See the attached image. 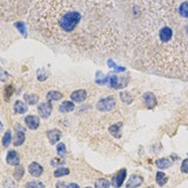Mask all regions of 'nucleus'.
Returning a JSON list of instances; mask_svg holds the SVG:
<instances>
[{
    "label": "nucleus",
    "mask_w": 188,
    "mask_h": 188,
    "mask_svg": "<svg viewBox=\"0 0 188 188\" xmlns=\"http://www.w3.org/2000/svg\"><path fill=\"white\" fill-rule=\"evenodd\" d=\"M25 141V129L20 126H15V138H14V146H21Z\"/></svg>",
    "instance_id": "0eeeda50"
},
{
    "label": "nucleus",
    "mask_w": 188,
    "mask_h": 188,
    "mask_svg": "<svg viewBox=\"0 0 188 188\" xmlns=\"http://www.w3.org/2000/svg\"><path fill=\"white\" fill-rule=\"evenodd\" d=\"M38 79H39L40 81H44V80H46V79H47L46 72H45L44 70H38Z\"/></svg>",
    "instance_id": "c756f323"
},
{
    "label": "nucleus",
    "mask_w": 188,
    "mask_h": 188,
    "mask_svg": "<svg viewBox=\"0 0 188 188\" xmlns=\"http://www.w3.org/2000/svg\"><path fill=\"white\" fill-rule=\"evenodd\" d=\"M8 78V73L5 72L2 68H0V81H6Z\"/></svg>",
    "instance_id": "7c9ffc66"
},
{
    "label": "nucleus",
    "mask_w": 188,
    "mask_h": 188,
    "mask_svg": "<svg viewBox=\"0 0 188 188\" xmlns=\"http://www.w3.org/2000/svg\"><path fill=\"white\" fill-rule=\"evenodd\" d=\"M126 83H127V78H119L118 75H114V74H112L109 76V85H111V87L113 88H121V87H125L126 86Z\"/></svg>",
    "instance_id": "423d86ee"
},
{
    "label": "nucleus",
    "mask_w": 188,
    "mask_h": 188,
    "mask_svg": "<svg viewBox=\"0 0 188 188\" xmlns=\"http://www.w3.org/2000/svg\"><path fill=\"white\" fill-rule=\"evenodd\" d=\"M1 130H2V123L0 122V132H1Z\"/></svg>",
    "instance_id": "c9c22d12"
},
{
    "label": "nucleus",
    "mask_w": 188,
    "mask_h": 188,
    "mask_svg": "<svg viewBox=\"0 0 188 188\" xmlns=\"http://www.w3.org/2000/svg\"><path fill=\"white\" fill-rule=\"evenodd\" d=\"M181 169H182V172H185V173H188V159H186V160L182 162Z\"/></svg>",
    "instance_id": "473e14b6"
},
{
    "label": "nucleus",
    "mask_w": 188,
    "mask_h": 188,
    "mask_svg": "<svg viewBox=\"0 0 188 188\" xmlns=\"http://www.w3.org/2000/svg\"><path fill=\"white\" fill-rule=\"evenodd\" d=\"M86 188H92V187H86Z\"/></svg>",
    "instance_id": "e433bc0d"
},
{
    "label": "nucleus",
    "mask_w": 188,
    "mask_h": 188,
    "mask_svg": "<svg viewBox=\"0 0 188 188\" xmlns=\"http://www.w3.org/2000/svg\"><path fill=\"white\" fill-rule=\"evenodd\" d=\"M120 98H121V100H122L125 104H127V105L133 101V96H132V95H129L128 93H121L120 94Z\"/></svg>",
    "instance_id": "bb28decb"
},
{
    "label": "nucleus",
    "mask_w": 188,
    "mask_h": 188,
    "mask_svg": "<svg viewBox=\"0 0 188 188\" xmlns=\"http://www.w3.org/2000/svg\"><path fill=\"white\" fill-rule=\"evenodd\" d=\"M109 133H111L114 138H120L121 136V133H120V125H113L109 127Z\"/></svg>",
    "instance_id": "412c9836"
},
{
    "label": "nucleus",
    "mask_w": 188,
    "mask_h": 188,
    "mask_svg": "<svg viewBox=\"0 0 188 188\" xmlns=\"http://www.w3.org/2000/svg\"><path fill=\"white\" fill-rule=\"evenodd\" d=\"M12 140V134L10 130H7L5 134H4V138H2V146L4 147H8L10 143H11Z\"/></svg>",
    "instance_id": "b1692460"
},
{
    "label": "nucleus",
    "mask_w": 188,
    "mask_h": 188,
    "mask_svg": "<svg viewBox=\"0 0 188 188\" xmlns=\"http://www.w3.org/2000/svg\"><path fill=\"white\" fill-rule=\"evenodd\" d=\"M142 183V177L138 175H132L128 179L127 182V188H136Z\"/></svg>",
    "instance_id": "ddd939ff"
},
{
    "label": "nucleus",
    "mask_w": 188,
    "mask_h": 188,
    "mask_svg": "<svg viewBox=\"0 0 188 188\" xmlns=\"http://www.w3.org/2000/svg\"><path fill=\"white\" fill-rule=\"evenodd\" d=\"M52 104L49 102V101H47V102H42L40 105L38 106V112H39V115H40L42 119H47V118L51 115V113H52Z\"/></svg>",
    "instance_id": "20e7f679"
},
{
    "label": "nucleus",
    "mask_w": 188,
    "mask_h": 188,
    "mask_svg": "<svg viewBox=\"0 0 188 188\" xmlns=\"http://www.w3.org/2000/svg\"><path fill=\"white\" fill-rule=\"evenodd\" d=\"M55 187H57V188H67V185H66L65 182L59 181V182H57V185H55Z\"/></svg>",
    "instance_id": "72a5a7b5"
},
{
    "label": "nucleus",
    "mask_w": 188,
    "mask_h": 188,
    "mask_svg": "<svg viewBox=\"0 0 188 188\" xmlns=\"http://www.w3.org/2000/svg\"><path fill=\"white\" fill-rule=\"evenodd\" d=\"M25 188H45V185L40 181H31L25 185Z\"/></svg>",
    "instance_id": "5701e85b"
},
{
    "label": "nucleus",
    "mask_w": 188,
    "mask_h": 188,
    "mask_svg": "<svg viewBox=\"0 0 188 188\" xmlns=\"http://www.w3.org/2000/svg\"><path fill=\"white\" fill-rule=\"evenodd\" d=\"M25 122H26V125H27V127L29 129H36L39 127V125H40V120L35 115H27L25 118Z\"/></svg>",
    "instance_id": "1a4fd4ad"
},
{
    "label": "nucleus",
    "mask_w": 188,
    "mask_h": 188,
    "mask_svg": "<svg viewBox=\"0 0 188 188\" xmlns=\"http://www.w3.org/2000/svg\"><path fill=\"white\" fill-rule=\"evenodd\" d=\"M94 188H109V181L107 179H98L95 181Z\"/></svg>",
    "instance_id": "6ab92c4d"
},
{
    "label": "nucleus",
    "mask_w": 188,
    "mask_h": 188,
    "mask_svg": "<svg viewBox=\"0 0 188 188\" xmlns=\"http://www.w3.org/2000/svg\"><path fill=\"white\" fill-rule=\"evenodd\" d=\"M68 174H70V169H68V168H65V167H60V168L55 169V172H54V176H55V177L68 175Z\"/></svg>",
    "instance_id": "4be33fe9"
},
{
    "label": "nucleus",
    "mask_w": 188,
    "mask_h": 188,
    "mask_svg": "<svg viewBox=\"0 0 188 188\" xmlns=\"http://www.w3.org/2000/svg\"><path fill=\"white\" fill-rule=\"evenodd\" d=\"M15 27H17L20 32H21V34L24 36H27V32H26V27H25V24L23 21H19V23H15Z\"/></svg>",
    "instance_id": "cd10ccee"
},
{
    "label": "nucleus",
    "mask_w": 188,
    "mask_h": 188,
    "mask_svg": "<svg viewBox=\"0 0 188 188\" xmlns=\"http://www.w3.org/2000/svg\"><path fill=\"white\" fill-rule=\"evenodd\" d=\"M87 98V92L83 89H78L70 94V99L74 102H83Z\"/></svg>",
    "instance_id": "6e6552de"
},
{
    "label": "nucleus",
    "mask_w": 188,
    "mask_h": 188,
    "mask_svg": "<svg viewBox=\"0 0 188 188\" xmlns=\"http://www.w3.org/2000/svg\"><path fill=\"white\" fill-rule=\"evenodd\" d=\"M26 111H27L26 104H24L23 101H20V100L15 101V104H14V112L17 114H24V113H26Z\"/></svg>",
    "instance_id": "2eb2a0df"
},
{
    "label": "nucleus",
    "mask_w": 188,
    "mask_h": 188,
    "mask_svg": "<svg viewBox=\"0 0 188 188\" xmlns=\"http://www.w3.org/2000/svg\"><path fill=\"white\" fill-rule=\"evenodd\" d=\"M67 188H80V187L76 183H70V185H67Z\"/></svg>",
    "instance_id": "f704fd0d"
},
{
    "label": "nucleus",
    "mask_w": 188,
    "mask_h": 188,
    "mask_svg": "<svg viewBox=\"0 0 188 188\" xmlns=\"http://www.w3.org/2000/svg\"><path fill=\"white\" fill-rule=\"evenodd\" d=\"M115 104H117L115 99L113 96H108V98H104V99L100 100L96 104V108L100 112H108L112 111L115 107Z\"/></svg>",
    "instance_id": "7ed1b4c3"
},
{
    "label": "nucleus",
    "mask_w": 188,
    "mask_h": 188,
    "mask_svg": "<svg viewBox=\"0 0 188 188\" xmlns=\"http://www.w3.org/2000/svg\"><path fill=\"white\" fill-rule=\"evenodd\" d=\"M156 181H158V183L160 186H164V183H166V181H167V177H166V175H164V173L159 172L158 174H156Z\"/></svg>",
    "instance_id": "a878e982"
},
{
    "label": "nucleus",
    "mask_w": 188,
    "mask_h": 188,
    "mask_svg": "<svg viewBox=\"0 0 188 188\" xmlns=\"http://www.w3.org/2000/svg\"><path fill=\"white\" fill-rule=\"evenodd\" d=\"M7 164H11V166H18L19 162H20V156L15 151H10L8 154H7Z\"/></svg>",
    "instance_id": "9b49d317"
},
{
    "label": "nucleus",
    "mask_w": 188,
    "mask_h": 188,
    "mask_svg": "<svg viewBox=\"0 0 188 188\" xmlns=\"http://www.w3.org/2000/svg\"><path fill=\"white\" fill-rule=\"evenodd\" d=\"M46 98L48 101H52V100L57 101V100H60L62 98V94L60 93V92H58V91H51V92L47 93Z\"/></svg>",
    "instance_id": "f3484780"
},
{
    "label": "nucleus",
    "mask_w": 188,
    "mask_h": 188,
    "mask_svg": "<svg viewBox=\"0 0 188 188\" xmlns=\"http://www.w3.org/2000/svg\"><path fill=\"white\" fill-rule=\"evenodd\" d=\"M143 100H145V102H146L147 107H153V106L155 105V102H156L155 96H154L152 93H145Z\"/></svg>",
    "instance_id": "dca6fc26"
},
{
    "label": "nucleus",
    "mask_w": 188,
    "mask_h": 188,
    "mask_svg": "<svg viewBox=\"0 0 188 188\" xmlns=\"http://www.w3.org/2000/svg\"><path fill=\"white\" fill-rule=\"evenodd\" d=\"M74 108H75V106H74V104L72 101H64L60 105V107H59V111L61 112V113H70Z\"/></svg>",
    "instance_id": "4468645a"
},
{
    "label": "nucleus",
    "mask_w": 188,
    "mask_h": 188,
    "mask_svg": "<svg viewBox=\"0 0 188 188\" xmlns=\"http://www.w3.org/2000/svg\"><path fill=\"white\" fill-rule=\"evenodd\" d=\"M57 151H58V154L60 156H64L65 154H66V146H65L62 142H61V143H58Z\"/></svg>",
    "instance_id": "c85d7f7f"
},
{
    "label": "nucleus",
    "mask_w": 188,
    "mask_h": 188,
    "mask_svg": "<svg viewBox=\"0 0 188 188\" xmlns=\"http://www.w3.org/2000/svg\"><path fill=\"white\" fill-rule=\"evenodd\" d=\"M125 179H126V169L122 168V169L119 170V173L112 179V186L114 188H120L122 186Z\"/></svg>",
    "instance_id": "39448f33"
},
{
    "label": "nucleus",
    "mask_w": 188,
    "mask_h": 188,
    "mask_svg": "<svg viewBox=\"0 0 188 188\" xmlns=\"http://www.w3.org/2000/svg\"><path fill=\"white\" fill-rule=\"evenodd\" d=\"M35 12L44 34L83 52L106 54L121 46L114 0H39Z\"/></svg>",
    "instance_id": "f03ea898"
},
{
    "label": "nucleus",
    "mask_w": 188,
    "mask_h": 188,
    "mask_svg": "<svg viewBox=\"0 0 188 188\" xmlns=\"http://www.w3.org/2000/svg\"><path fill=\"white\" fill-rule=\"evenodd\" d=\"M47 138H48L49 142H51L52 145H54V143H57V142L60 140L61 132H60L59 129H51V130L47 132Z\"/></svg>",
    "instance_id": "f8f14e48"
},
{
    "label": "nucleus",
    "mask_w": 188,
    "mask_h": 188,
    "mask_svg": "<svg viewBox=\"0 0 188 188\" xmlns=\"http://www.w3.org/2000/svg\"><path fill=\"white\" fill-rule=\"evenodd\" d=\"M24 99H25V101H26L27 104H29V105H34V104L38 102L39 96H38V95H35V94H25Z\"/></svg>",
    "instance_id": "a211bd4d"
},
{
    "label": "nucleus",
    "mask_w": 188,
    "mask_h": 188,
    "mask_svg": "<svg viewBox=\"0 0 188 188\" xmlns=\"http://www.w3.org/2000/svg\"><path fill=\"white\" fill-rule=\"evenodd\" d=\"M28 172L31 175H33L34 177H39V176L42 174V167L38 162H32V164L28 166Z\"/></svg>",
    "instance_id": "9d476101"
},
{
    "label": "nucleus",
    "mask_w": 188,
    "mask_h": 188,
    "mask_svg": "<svg viewBox=\"0 0 188 188\" xmlns=\"http://www.w3.org/2000/svg\"><path fill=\"white\" fill-rule=\"evenodd\" d=\"M121 47L134 68L188 81V0H119Z\"/></svg>",
    "instance_id": "f257e3e1"
},
{
    "label": "nucleus",
    "mask_w": 188,
    "mask_h": 188,
    "mask_svg": "<svg viewBox=\"0 0 188 188\" xmlns=\"http://www.w3.org/2000/svg\"><path fill=\"white\" fill-rule=\"evenodd\" d=\"M51 164H52V166H59V164H64V160H61V159H53L52 160V162H51Z\"/></svg>",
    "instance_id": "2f4dec72"
},
{
    "label": "nucleus",
    "mask_w": 188,
    "mask_h": 188,
    "mask_svg": "<svg viewBox=\"0 0 188 188\" xmlns=\"http://www.w3.org/2000/svg\"><path fill=\"white\" fill-rule=\"evenodd\" d=\"M24 172H25L24 167H21V166L18 164L17 167H15V170H14V177H15L17 180H20V179L24 176Z\"/></svg>",
    "instance_id": "393cba45"
},
{
    "label": "nucleus",
    "mask_w": 188,
    "mask_h": 188,
    "mask_svg": "<svg viewBox=\"0 0 188 188\" xmlns=\"http://www.w3.org/2000/svg\"><path fill=\"white\" fill-rule=\"evenodd\" d=\"M172 162H170L168 159H160L156 161V166H158L160 169H164V168H168Z\"/></svg>",
    "instance_id": "aec40b11"
}]
</instances>
